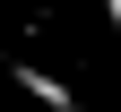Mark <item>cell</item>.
<instances>
[{"label":"cell","mask_w":121,"mask_h":112,"mask_svg":"<svg viewBox=\"0 0 121 112\" xmlns=\"http://www.w3.org/2000/svg\"><path fill=\"white\" fill-rule=\"evenodd\" d=\"M9 78H17V95H26V104H43V112H78V95H69V78L35 69V60H9Z\"/></svg>","instance_id":"6da1fadb"},{"label":"cell","mask_w":121,"mask_h":112,"mask_svg":"<svg viewBox=\"0 0 121 112\" xmlns=\"http://www.w3.org/2000/svg\"><path fill=\"white\" fill-rule=\"evenodd\" d=\"M104 17H112V43H121V0H104Z\"/></svg>","instance_id":"7a4b0ae2"}]
</instances>
